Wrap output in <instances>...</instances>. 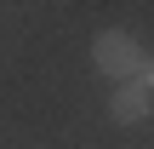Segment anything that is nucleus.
I'll return each instance as SVG.
<instances>
[{"mask_svg":"<svg viewBox=\"0 0 154 149\" xmlns=\"http://www.w3.org/2000/svg\"><path fill=\"white\" fill-rule=\"evenodd\" d=\"M91 63H97L103 75H114V80H137V75H143V46H137V34H126V29H103V34L91 40Z\"/></svg>","mask_w":154,"mask_h":149,"instance_id":"obj_1","label":"nucleus"},{"mask_svg":"<svg viewBox=\"0 0 154 149\" xmlns=\"http://www.w3.org/2000/svg\"><path fill=\"white\" fill-rule=\"evenodd\" d=\"M109 115H114L120 126H131V121H143V115H149V86H143V80H126V86L114 92V103H109Z\"/></svg>","mask_w":154,"mask_h":149,"instance_id":"obj_2","label":"nucleus"}]
</instances>
